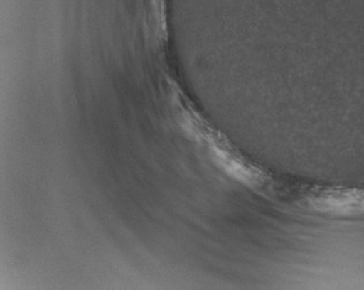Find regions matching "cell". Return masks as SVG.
<instances>
[{"mask_svg": "<svg viewBox=\"0 0 364 290\" xmlns=\"http://www.w3.org/2000/svg\"><path fill=\"white\" fill-rule=\"evenodd\" d=\"M308 203L315 211L325 215H364L363 189L328 188L311 193Z\"/></svg>", "mask_w": 364, "mask_h": 290, "instance_id": "1", "label": "cell"}]
</instances>
